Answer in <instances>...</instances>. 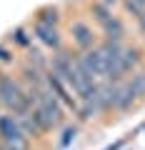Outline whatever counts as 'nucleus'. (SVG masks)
<instances>
[{"label":"nucleus","instance_id":"obj_1","mask_svg":"<svg viewBox=\"0 0 145 150\" xmlns=\"http://www.w3.org/2000/svg\"><path fill=\"white\" fill-rule=\"evenodd\" d=\"M65 43L75 53H85V50H93L100 43V33L90 23L88 15H75V18H70L68 25H65Z\"/></svg>","mask_w":145,"mask_h":150},{"label":"nucleus","instance_id":"obj_2","mask_svg":"<svg viewBox=\"0 0 145 150\" xmlns=\"http://www.w3.org/2000/svg\"><path fill=\"white\" fill-rule=\"evenodd\" d=\"M0 105L8 112H20L25 108H30V95H28L25 85L10 70L0 73Z\"/></svg>","mask_w":145,"mask_h":150},{"label":"nucleus","instance_id":"obj_3","mask_svg":"<svg viewBox=\"0 0 145 150\" xmlns=\"http://www.w3.org/2000/svg\"><path fill=\"white\" fill-rule=\"evenodd\" d=\"M0 143L5 150H35V143L23 133L18 118L8 110H0Z\"/></svg>","mask_w":145,"mask_h":150},{"label":"nucleus","instance_id":"obj_4","mask_svg":"<svg viewBox=\"0 0 145 150\" xmlns=\"http://www.w3.org/2000/svg\"><path fill=\"white\" fill-rule=\"evenodd\" d=\"M30 33L33 38H35V43L40 45V48H45L48 53H58V50H63L65 45V33L63 28L58 25H48V23H40V20H30Z\"/></svg>","mask_w":145,"mask_h":150},{"label":"nucleus","instance_id":"obj_5","mask_svg":"<svg viewBox=\"0 0 145 150\" xmlns=\"http://www.w3.org/2000/svg\"><path fill=\"white\" fill-rule=\"evenodd\" d=\"M13 115L18 118V123H20L23 133H25V135H28V138H30L35 145H40V143H43V140L50 135L48 130L43 128V123L35 118V112H33V105H30V108H25V110H20V112H13Z\"/></svg>","mask_w":145,"mask_h":150},{"label":"nucleus","instance_id":"obj_6","mask_svg":"<svg viewBox=\"0 0 145 150\" xmlns=\"http://www.w3.org/2000/svg\"><path fill=\"white\" fill-rule=\"evenodd\" d=\"M98 33H100V40H110V43H128V40H130L128 20H125L120 13H115L105 25H100Z\"/></svg>","mask_w":145,"mask_h":150},{"label":"nucleus","instance_id":"obj_7","mask_svg":"<svg viewBox=\"0 0 145 150\" xmlns=\"http://www.w3.org/2000/svg\"><path fill=\"white\" fill-rule=\"evenodd\" d=\"M123 65H125V73H135V70L145 68V48L140 40H128L123 43Z\"/></svg>","mask_w":145,"mask_h":150},{"label":"nucleus","instance_id":"obj_8","mask_svg":"<svg viewBox=\"0 0 145 150\" xmlns=\"http://www.w3.org/2000/svg\"><path fill=\"white\" fill-rule=\"evenodd\" d=\"M15 75H18V80L25 85V90H40L45 85V73L38 70V68H33V65H28L23 58L15 68Z\"/></svg>","mask_w":145,"mask_h":150},{"label":"nucleus","instance_id":"obj_9","mask_svg":"<svg viewBox=\"0 0 145 150\" xmlns=\"http://www.w3.org/2000/svg\"><path fill=\"white\" fill-rule=\"evenodd\" d=\"M138 105H140V100L135 98V93L130 90L128 80L118 83V98H115V108H113V112H115V115H125V112L135 110Z\"/></svg>","mask_w":145,"mask_h":150},{"label":"nucleus","instance_id":"obj_10","mask_svg":"<svg viewBox=\"0 0 145 150\" xmlns=\"http://www.w3.org/2000/svg\"><path fill=\"white\" fill-rule=\"evenodd\" d=\"M5 40L18 50V53H25L28 48L35 45V38H33V33H30V25H15L10 33H8Z\"/></svg>","mask_w":145,"mask_h":150},{"label":"nucleus","instance_id":"obj_11","mask_svg":"<svg viewBox=\"0 0 145 150\" xmlns=\"http://www.w3.org/2000/svg\"><path fill=\"white\" fill-rule=\"evenodd\" d=\"M23 60H25L28 65H33V68H38V70H43V73H48L50 70V53L45 48H40L38 43L33 45V48H28L25 53L20 55Z\"/></svg>","mask_w":145,"mask_h":150},{"label":"nucleus","instance_id":"obj_12","mask_svg":"<svg viewBox=\"0 0 145 150\" xmlns=\"http://www.w3.org/2000/svg\"><path fill=\"white\" fill-rule=\"evenodd\" d=\"M33 20H40V23H48V25H58V28H63V8L55 5V3L40 5L38 10L33 13Z\"/></svg>","mask_w":145,"mask_h":150},{"label":"nucleus","instance_id":"obj_13","mask_svg":"<svg viewBox=\"0 0 145 150\" xmlns=\"http://www.w3.org/2000/svg\"><path fill=\"white\" fill-rule=\"evenodd\" d=\"M18 63H20V53L8 40H0V68L13 70V68H18Z\"/></svg>","mask_w":145,"mask_h":150},{"label":"nucleus","instance_id":"obj_14","mask_svg":"<svg viewBox=\"0 0 145 150\" xmlns=\"http://www.w3.org/2000/svg\"><path fill=\"white\" fill-rule=\"evenodd\" d=\"M78 133H80V123H75V120L68 123V125H63V128H60V138H58V143H55V148H58V150H65L73 140L78 138Z\"/></svg>","mask_w":145,"mask_h":150},{"label":"nucleus","instance_id":"obj_15","mask_svg":"<svg viewBox=\"0 0 145 150\" xmlns=\"http://www.w3.org/2000/svg\"><path fill=\"white\" fill-rule=\"evenodd\" d=\"M125 80H128L130 90L135 93V98L143 103V100H145V68H140V70H135V73H130Z\"/></svg>","mask_w":145,"mask_h":150},{"label":"nucleus","instance_id":"obj_16","mask_svg":"<svg viewBox=\"0 0 145 150\" xmlns=\"http://www.w3.org/2000/svg\"><path fill=\"white\" fill-rule=\"evenodd\" d=\"M125 140H128V138H120V140H115L113 145H108V148H103V150H123V145H125Z\"/></svg>","mask_w":145,"mask_h":150},{"label":"nucleus","instance_id":"obj_17","mask_svg":"<svg viewBox=\"0 0 145 150\" xmlns=\"http://www.w3.org/2000/svg\"><path fill=\"white\" fill-rule=\"evenodd\" d=\"M135 3H138V5H143V8H145V0H135Z\"/></svg>","mask_w":145,"mask_h":150},{"label":"nucleus","instance_id":"obj_18","mask_svg":"<svg viewBox=\"0 0 145 150\" xmlns=\"http://www.w3.org/2000/svg\"><path fill=\"white\" fill-rule=\"evenodd\" d=\"M0 150H5V148H3V143H0Z\"/></svg>","mask_w":145,"mask_h":150},{"label":"nucleus","instance_id":"obj_19","mask_svg":"<svg viewBox=\"0 0 145 150\" xmlns=\"http://www.w3.org/2000/svg\"><path fill=\"white\" fill-rule=\"evenodd\" d=\"M0 73H3V68H0Z\"/></svg>","mask_w":145,"mask_h":150},{"label":"nucleus","instance_id":"obj_20","mask_svg":"<svg viewBox=\"0 0 145 150\" xmlns=\"http://www.w3.org/2000/svg\"><path fill=\"white\" fill-rule=\"evenodd\" d=\"M0 110H3V105H0Z\"/></svg>","mask_w":145,"mask_h":150}]
</instances>
